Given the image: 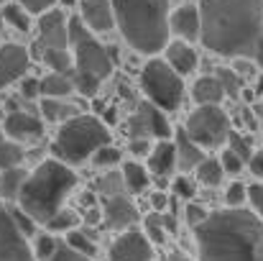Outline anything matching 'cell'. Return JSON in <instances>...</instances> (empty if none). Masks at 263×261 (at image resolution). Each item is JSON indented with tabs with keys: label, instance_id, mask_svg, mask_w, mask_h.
Segmentation results:
<instances>
[{
	"label": "cell",
	"instance_id": "obj_1",
	"mask_svg": "<svg viewBox=\"0 0 263 261\" xmlns=\"http://www.w3.org/2000/svg\"><path fill=\"white\" fill-rule=\"evenodd\" d=\"M199 41L217 57L251 59L263 31V0H202Z\"/></svg>",
	"mask_w": 263,
	"mask_h": 261
},
{
	"label": "cell",
	"instance_id": "obj_2",
	"mask_svg": "<svg viewBox=\"0 0 263 261\" xmlns=\"http://www.w3.org/2000/svg\"><path fill=\"white\" fill-rule=\"evenodd\" d=\"M199 261H263V220L246 207L210 213L194 228Z\"/></svg>",
	"mask_w": 263,
	"mask_h": 261
},
{
	"label": "cell",
	"instance_id": "obj_3",
	"mask_svg": "<svg viewBox=\"0 0 263 261\" xmlns=\"http://www.w3.org/2000/svg\"><path fill=\"white\" fill-rule=\"evenodd\" d=\"M77 184L80 179L72 167L57 159H46L33 172H28L18 195V207L36 225H46L59 210H64V202L77 189Z\"/></svg>",
	"mask_w": 263,
	"mask_h": 261
},
{
	"label": "cell",
	"instance_id": "obj_4",
	"mask_svg": "<svg viewBox=\"0 0 263 261\" xmlns=\"http://www.w3.org/2000/svg\"><path fill=\"white\" fill-rule=\"evenodd\" d=\"M115 26L138 54H159L169 44V0H110Z\"/></svg>",
	"mask_w": 263,
	"mask_h": 261
},
{
	"label": "cell",
	"instance_id": "obj_5",
	"mask_svg": "<svg viewBox=\"0 0 263 261\" xmlns=\"http://www.w3.org/2000/svg\"><path fill=\"white\" fill-rule=\"evenodd\" d=\"M107 144H110V131L100 120V115L77 113L74 118H69L67 123L59 126L51 151H54L57 162L69 167V164L87 162L89 156H95L97 149H102Z\"/></svg>",
	"mask_w": 263,
	"mask_h": 261
},
{
	"label": "cell",
	"instance_id": "obj_6",
	"mask_svg": "<svg viewBox=\"0 0 263 261\" xmlns=\"http://www.w3.org/2000/svg\"><path fill=\"white\" fill-rule=\"evenodd\" d=\"M67 31H69V46H72L74 72L92 75V77H97L100 82H102L105 77H110V75H112V64H115V59L110 57V49L102 46V44L95 39V33H89L87 26H85L80 18H69Z\"/></svg>",
	"mask_w": 263,
	"mask_h": 261
},
{
	"label": "cell",
	"instance_id": "obj_7",
	"mask_svg": "<svg viewBox=\"0 0 263 261\" xmlns=\"http://www.w3.org/2000/svg\"><path fill=\"white\" fill-rule=\"evenodd\" d=\"M141 87L148 97V102L164 113L176 110L184 100V80L164 59H151L141 69Z\"/></svg>",
	"mask_w": 263,
	"mask_h": 261
},
{
	"label": "cell",
	"instance_id": "obj_8",
	"mask_svg": "<svg viewBox=\"0 0 263 261\" xmlns=\"http://www.w3.org/2000/svg\"><path fill=\"white\" fill-rule=\"evenodd\" d=\"M184 133L202 151L220 149L228 144L230 136V115L220 105H197L184 123Z\"/></svg>",
	"mask_w": 263,
	"mask_h": 261
},
{
	"label": "cell",
	"instance_id": "obj_9",
	"mask_svg": "<svg viewBox=\"0 0 263 261\" xmlns=\"http://www.w3.org/2000/svg\"><path fill=\"white\" fill-rule=\"evenodd\" d=\"M0 261H36L28 238L18 231L5 202H0Z\"/></svg>",
	"mask_w": 263,
	"mask_h": 261
},
{
	"label": "cell",
	"instance_id": "obj_10",
	"mask_svg": "<svg viewBox=\"0 0 263 261\" xmlns=\"http://www.w3.org/2000/svg\"><path fill=\"white\" fill-rule=\"evenodd\" d=\"M172 123L166 120L164 110L154 108L151 102H143L133 118H130V136L133 138H159V141H169L172 138Z\"/></svg>",
	"mask_w": 263,
	"mask_h": 261
},
{
	"label": "cell",
	"instance_id": "obj_11",
	"mask_svg": "<svg viewBox=\"0 0 263 261\" xmlns=\"http://www.w3.org/2000/svg\"><path fill=\"white\" fill-rule=\"evenodd\" d=\"M107 261H154V246L148 243L143 231L128 228L110 243Z\"/></svg>",
	"mask_w": 263,
	"mask_h": 261
},
{
	"label": "cell",
	"instance_id": "obj_12",
	"mask_svg": "<svg viewBox=\"0 0 263 261\" xmlns=\"http://www.w3.org/2000/svg\"><path fill=\"white\" fill-rule=\"evenodd\" d=\"M31 54L21 44H0V90L21 82L28 75Z\"/></svg>",
	"mask_w": 263,
	"mask_h": 261
},
{
	"label": "cell",
	"instance_id": "obj_13",
	"mask_svg": "<svg viewBox=\"0 0 263 261\" xmlns=\"http://www.w3.org/2000/svg\"><path fill=\"white\" fill-rule=\"evenodd\" d=\"M69 18L59 10L51 8L44 15H39V46L44 49H69V31H67Z\"/></svg>",
	"mask_w": 263,
	"mask_h": 261
},
{
	"label": "cell",
	"instance_id": "obj_14",
	"mask_svg": "<svg viewBox=\"0 0 263 261\" xmlns=\"http://www.w3.org/2000/svg\"><path fill=\"white\" fill-rule=\"evenodd\" d=\"M3 133L15 144H36L44 136V120L28 110H13L3 120Z\"/></svg>",
	"mask_w": 263,
	"mask_h": 261
},
{
	"label": "cell",
	"instance_id": "obj_15",
	"mask_svg": "<svg viewBox=\"0 0 263 261\" xmlns=\"http://www.w3.org/2000/svg\"><path fill=\"white\" fill-rule=\"evenodd\" d=\"M80 21L89 33H107L115 28L112 3L110 0H80Z\"/></svg>",
	"mask_w": 263,
	"mask_h": 261
},
{
	"label": "cell",
	"instance_id": "obj_16",
	"mask_svg": "<svg viewBox=\"0 0 263 261\" xmlns=\"http://www.w3.org/2000/svg\"><path fill=\"white\" fill-rule=\"evenodd\" d=\"M102 220H105V225L112 228V231H128V228L138 220V210H136V205H133L128 197L115 195V197H107V200H105Z\"/></svg>",
	"mask_w": 263,
	"mask_h": 261
},
{
	"label": "cell",
	"instance_id": "obj_17",
	"mask_svg": "<svg viewBox=\"0 0 263 261\" xmlns=\"http://www.w3.org/2000/svg\"><path fill=\"white\" fill-rule=\"evenodd\" d=\"M169 33H176L179 41H199V8L181 5L169 13Z\"/></svg>",
	"mask_w": 263,
	"mask_h": 261
},
{
	"label": "cell",
	"instance_id": "obj_18",
	"mask_svg": "<svg viewBox=\"0 0 263 261\" xmlns=\"http://www.w3.org/2000/svg\"><path fill=\"white\" fill-rule=\"evenodd\" d=\"M164 62L174 69L179 77H186V75H192V72L197 69L199 57H197V51L192 49V44L176 39V41H169V44H166V49H164Z\"/></svg>",
	"mask_w": 263,
	"mask_h": 261
},
{
	"label": "cell",
	"instance_id": "obj_19",
	"mask_svg": "<svg viewBox=\"0 0 263 261\" xmlns=\"http://www.w3.org/2000/svg\"><path fill=\"white\" fill-rule=\"evenodd\" d=\"M146 169L148 174H156V177H166L176 169V149H174V141H159L151 154L146 156Z\"/></svg>",
	"mask_w": 263,
	"mask_h": 261
},
{
	"label": "cell",
	"instance_id": "obj_20",
	"mask_svg": "<svg viewBox=\"0 0 263 261\" xmlns=\"http://www.w3.org/2000/svg\"><path fill=\"white\" fill-rule=\"evenodd\" d=\"M174 136H176V141H174L176 167H179L181 172H192V169H197V167L202 164V159H204V151H202L194 141H189V136L184 133V128H179Z\"/></svg>",
	"mask_w": 263,
	"mask_h": 261
},
{
	"label": "cell",
	"instance_id": "obj_21",
	"mask_svg": "<svg viewBox=\"0 0 263 261\" xmlns=\"http://www.w3.org/2000/svg\"><path fill=\"white\" fill-rule=\"evenodd\" d=\"M192 97L197 105H220L225 100V92H222L215 75H202L192 85Z\"/></svg>",
	"mask_w": 263,
	"mask_h": 261
},
{
	"label": "cell",
	"instance_id": "obj_22",
	"mask_svg": "<svg viewBox=\"0 0 263 261\" xmlns=\"http://www.w3.org/2000/svg\"><path fill=\"white\" fill-rule=\"evenodd\" d=\"M120 179H123V187L130 195H143L148 189V184H151V174L141 162H125Z\"/></svg>",
	"mask_w": 263,
	"mask_h": 261
},
{
	"label": "cell",
	"instance_id": "obj_23",
	"mask_svg": "<svg viewBox=\"0 0 263 261\" xmlns=\"http://www.w3.org/2000/svg\"><path fill=\"white\" fill-rule=\"evenodd\" d=\"M41 82V97H51V100H64L74 92V82L69 75H57L49 72L46 77L39 80Z\"/></svg>",
	"mask_w": 263,
	"mask_h": 261
},
{
	"label": "cell",
	"instance_id": "obj_24",
	"mask_svg": "<svg viewBox=\"0 0 263 261\" xmlns=\"http://www.w3.org/2000/svg\"><path fill=\"white\" fill-rule=\"evenodd\" d=\"M28 172L23 167H13V169H5L0 172V200L5 202H18V195L23 189V182H26Z\"/></svg>",
	"mask_w": 263,
	"mask_h": 261
},
{
	"label": "cell",
	"instance_id": "obj_25",
	"mask_svg": "<svg viewBox=\"0 0 263 261\" xmlns=\"http://www.w3.org/2000/svg\"><path fill=\"white\" fill-rule=\"evenodd\" d=\"M41 59H44V64H46L51 72H57V75H72V69H74L72 54H69L67 49H44V51H41Z\"/></svg>",
	"mask_w": 263,
	"mask_h": 261
},
{
	"label": "cell",
	"instance_id": "obj_26",
	"mask_svg": "<svg viewBox=\"0 0 263 261\" xmlns=\"http://www.w3.org/2000/svg\"><path fill=\"white\" fill-rule=\"evenodd\" d=\"M41 115H44V120H59V123H67L69 118H74L77 115V108H72V105H67L64 100H51V97H44L41 100Z\"/></svg>",
	"mask_w": 263,
	"mask_h": 261
},
{
	"label": "cell",
	"instance_id": "obj_27",
	"mask_svg": "<svg viewBox=\"0 0 263 261\" xmlns=\"http://www.w3.org/2000/svg\"><path fill=\"white\" fill-rule=\"evenodd\" d=\"M0 18H3V23L13 26V28L21 31V33H28V31H31V15H28L18 3H5L3 10H0Z\"/></svg>",
	"mask_w": 263,
	"mask_h": 261
},
{
	"label": "cell",
	"instance_id": "obj_28",
	"mask_svg": "<svg viewBox=\"0 0 263 261\" xmlns=\"http://www.w3.org/2000/svg\"><path fill=\"white\" fill-rule=\"evenodd\" d=\"M194 172H197V182L204 187H217L222 182V174H225L220 167V159H215V156H204Z\"/></svg>",
	"mask_w": 263,
	"mask_h": 261
},
{
	"label": "cell",
	"instance_id": "obj_29",
	"mask_svg": "<svg viewBox=\"0 0 263 261\" xmlns=\"http://www.w3.org/2000/svg\"><path fill=\"white\" fill-rule=\"evenodd\" d=\"M143 236L148 238V243H166V225H164V215L159 213H148L143 218Z\"/></svg>",
	"mask_w": 263,
	"mask_h": 261
},
{
	"label": "cell",
	"instance_id": "obj_30",
	"mask_svg": "<svg viewBox=\"0 0 263 261\" xmlns=\"http://www.w3.org/2000/svg\"><path fill=\"white\" fill-rule=\"evenodd\" d=\"M23 159H26V151H23V146H21V144L8 141V138L0 144V172L13 169V167H21V164H23Z\"/></svg>",
	"mask_w": 263,
	"mask_h": 261
},
{
	"label": "cell",
	"instance_id": "obj_31",
	"mask_svg": "<svg viewBox=\"0 0 263 261\" xmlns=\"http://www.w3.org/2000/svg\"><path fill=\"white\" fill-rule=\"evenodd\" d=\"M64 243H67L72 251H77V254H82V256H87V259H92V256L97 254V243L89 238L85 231H80V228L69 231L67 238H64Z\"/></svg>",
	"mask_w": 263,
	"mask_h": 261
},
{
	"label": "cell",
	"instance_id": "obj_32",
	"mask_svg": "<svg viewBox=\"0 0 263 261\" xmlns=\"http://www.w3.org/2000/svg\"><path fill=\"white\" fill-rule=\"evenodd\" d=\"M77 223H80L77 213L64 207V210H59V213L46 223V231H49V233H69V231H74V228H77Z\"/></svg>",
	"mask_w": 263,
	"mask_h": 261
},
{
	"label": "cell",
	"instance_id": "obj_33",
	"mask_svg": "<svg viewBox=\"0 0 263 261\" xmlns=\"http://www.w3.org/2000/svg\"><path fill=\"white\" fill-rule=\"evenodd\" d=\"M57 246H59V241H57V236H54V233H36V236H33V246H31L33 259L46 261L49 256H54Z\"/></svg>",
	"mask_w": 263,
	"mask_h": 261
},
{
	"label": "cell",
	"instance_id": "obj_34",
	"mask_svg": "<svg viewBox=\"0 0 263 261\" xmlns=\"http://www.w3.org/2000/svg\"><path fill=\"white\" fill-rule=\"evenodd\" d=\"M215 77H217V82H220V87H222L225 97H240V92H243V80H240L233 69L220 67Z\"/></svg>",
	"mask_w": 263,
	"mask_h": 261
},
{
	"label": "cell",
	"instance_id": "obj_35",
	"mask_svg": "<svg viewBox=\"0 0 263 261\" xmlns=\"http://www.w3.org/2000/svg\"><path fill=\"white\" fill-rule=\"evenodd\" d=\"M69 77H72V82H74V90L82 92L85 97H95V95H97V90H100V80H97V77L82 75V72H74V69H72Z\"/></svg>",
	"mask_w": 263,
	"mask_h": 261
},
{
	"label": "cell",
	"instance_id": "obj_36",
	"mask_svg": "<svg viewBox=\"0 0 263 261\" xmlns=\"http://www.w3.org/2000/svg\"><path fill=\"white\" fill-rule=\"evenodd\" d=\"M228 149H230L233 154H238L246 164H248V159H251V154H253L251 141H248L246 136H240V133H233V131H230V136H228Z\"/></svg>",
	"mask_w": 263,
	"mask_h": 261
},
{
	"label": "cell",
	"instance_id": "obj_37",
	"mask_svg": "<svg viewBox=\"0 0 263 261\" xmlns=\"http://www.w3.org/2000/svg\"><path fill=\"white\" fill-rule=\"evenodd\" d=\"M123 159V154H120V149H115V146H102V149H97L95 151V156H92V164L95 167H112V164H118Z\"/></svg>",
	"mask_w": 263,
	"mask_h": 261
},
{
	"label": "cell",
	"instance_id": "obj_38",
	"mask_svg": "<svg viewBox=\"0 0 263 261\" xmlns=\"http://www.w3.org/2000/svg\"><path fill=\"white\" fill-rule=\"evenodd\" d=\"M10 215H13V220H15V225H18V231L31 241L33 236H36V223L21 210V207H10Z\"/></svg>",
	"mask_w": 263,
	"mask_h": 261
},
{
	"label": "cell",
	"instance_id": "obj_39",
	"mask_svg": "<svg viewBox=\"0 0 263 261\" xmlns=\"http://www.w3.org/2000/svg\"><path fill=\"white\" fill-rule=\"evenodd\" d=\"M248 200V187H243L240 182H233L225 192V202L230 207H243V202Z\"/></svg>",
	"mask_w": 263,
	"mask_h": 261
},
{
	"label": "cell",
	"instance_id": "obj_40",
	"mask_svg": "<svg viewBox=\"0 0 263 261\" xmlns=\"http://www.w3.org/2000/svg\"><path fill=\"white\" fill-rule=\"evenodd\" d=\"M220 167H222V172L228 174H238L243 167H246V162L238 156V154H233L230 149H225L222 154H220Z\"/></svg>",
	"mask_w": 263,
	"mask_h": 261
},
{
	"label": "cell",
	"instance_id": "obj_41",
	"mask_svg": "<svg viewBox=\"0 0 263 261\" xmlns=\"http://www.w3.org/2000/svg\"><path fill=\"white\" fill-rule=\"evenodd\" d=\"M18 5L28 13V15H44L46 10H51L57 5V0H18Z\"/></svg>",
	"mask_w": 263,
	"mask_h": 261
},
{
	"label": "cell",
	"instance_id": "obj_42",
	"mask_svg": "<svg viewBox=\"0 0 263 261\" xmlns=\"http://www.w3.org/2000/svg\"><path fill=\"white\" fill-rule=\"evenodd\" d=\"M246 202H251V213L263 220V184H251L248 187V200Z\"/></svg>",
	"mask_w": 263,
	"mask_h": 261
},
{
	"label": "cell",
	"instance_id": "obj_43",
	"mask_svg": "<svg viewBox=\"0 0 263 261\" xmlns=\"http://www.w3.org/2000/svg\"><path fill=\"white\" fill-rule=\"evenodd\" d=\"M184 215H186V223H189L192 228H197L199 223H204V220H207V215H210V213H207L199 202H186Z\"/></svg>",
	"mask_w": 263,
	"mask_h": 261
},
{
	"label": "cell",
	"instance_id": "obj_44",
	"mask_svg": "<svg viewBox=\"0 0 263 261\" xmlns=\"http://www.w3.org/2000/svg\"><path fill=\"white\" fill-rule=\"evenodd\" d=\"M194 192H197V184H194L189 177H179V179H174V195L176 197H181V200H192Z\"/></svg>",
	"mask_w": 263,
	"mask_h": 261
},
{
	"label": "cell",
	"instance_id": "obj_45",
	"mask_svg": "<svg viewBox=\"0 0 263 261\" xmlns=\"http://www.w3.org/2000/svg\"><path fill=\"white\" fill-rule=\"evenodd\" d=\"M46 261H92V259L82 256V254H77V251H72L67 243H59L57 251H54V256H49Z\"/></svg>",
	"mask_w": 263,
	"mask_h": 261
},
{
	"label": "cell",
	"instance_id": "obj_46",
	"mask_svg": "<svg viewBox=\"0 0 263 261\" xmlns=\"http://www.w3.org/2000/svg\"><path fill=\"white\" fill-rule=\"evenodd\" d=\"M148 202H151V213L164 215V213L169 210V205H172V197L166 195V189H159V192H154V195L148 197Z\"/></svg>",
	"mask_w": 263,
	"mask_h": 261
},
{
	"label": "cell",
	"instance_id": "obj_47",
	"mask_svg": "<svg viewBox=\"0 0 263 261\" xmlns=\"http://www.w3.org/2000/svg\"><path fill=\"white\" fill-rule=\"evenodd\" d=\"M21 95L26 97V100H36V97H41V82L36 80V77H23L21 80Z\"/></svg>",
	"mask_w": 263,
	"mask_h": 261
},
{
	"label": "cell",
	"instance_id": "obj_48",
	"mask_svg": "<svg viewBox=\"0 0 263 261\" xmlns=\"http://www.w3.org/2000/svg\"><path fill=\"white\" fill-rule=\"evenodd\" d=\"M248 169H251L253 177L263 179V146L261 149H256V151L251 154V159H248Z\"/></svg>",
	"mask_w": 263,
	"mask_h": 261
},
{
	"label": "cell",
	"instance_id": "obj_49",
	"mask_svg": "<svg viewBox=\"0 0 263 261\" xmlns=\"http://www.w3.org/2000/svg\"><path fill=\"white\" fill-rule=\"evenodd\" d=\"M151 141L148 138H130V154L133 156H148L151 154Z\"/></svg>",
	"mask_w": 263,
	"mask_h": 261
},
{
	"label": "cell",
	"instance_id": "obj_50",
	"mask_svg": "<svg viewBox=\"0 0 263 261\" xmlns=\"http://www.w3.org/2000/svg\"><path fill=\"white\" fill-rule=\"evenodd\" d=\"M233 72L240 77V80H246V77H251L256 69H253V64H251V59H238V64L233 67Z\"/></svg>",
	"mask_w": 263,
	"mask_h": 261
},
{
	"label": "cell",
	"instance_id": "obj_51",
	"mask_svg": "<svg viewBox=\"0 0 263 261\" xmlns=\"http://www.w3.org/2000/svg\"><path fill=\"white\" fill-rule=\"evenodd\" d=\"M253 62L263 67V31H261V39H258V44H256V54H253Z\"/></svg>",
	"mask_w": 263,
	"mask_h": 261
},
{
	"label": "cell",
	"instance_id": "obj_52",
	"mask_svg": "<svg viewBox=\"0 0 263 261\" xmlns=\"http://www.w3.org/2000/svg\"><path fill=\"white\" fill-rule=\"evenodd\" d=\"M253 95L263 97V75H261V77H256V85H253Z\"/></svg>",
	"mask_w": 263,
	"mask_h": 261
},
{
	"label": "cell",
	"instance_id": "obj_53",
	"mask_svg": "<svg viewBox=\"0 0 263 261\" xmlns=\"http://www.w3.org/2000/svg\"><path fill=\"white\" fill-rule=\"evenodd\" d=\"M166 261H192L186 254H181V251H176V254H172V256H166Z\"/></svg>",
	"mask_w": 263,
	"mask_h": 261
},
{
	"label": "cell",
	"instance_id": "obj_54",
	"mask_svg": "<svg viewBox=\"0 0 263 261\" xmlns=\"http://www.w3.org/2000/svg\"><path fill=\"white\" fill-rule=\"evenodd\" d=\"M77 0H62V5H74Z\"/></svg>",
	"mask_w": 263,
	"mask_h": 261
},
{
	"label": "cell",
	"instance_id": "obj_55",
	"mask_svg": "<svg viewBox=\"0 0 263 261\" xmlns=\"http://www.w3.org/2000/svg\"><path fill=\"white\" fill-rule=\"evenodd\" d=\"M3 28H5V23H3V18H0V36H3Z\"/></svg>",
	"mask_w": 263,
	"mask_h": 261
},
{
	"label": "cell",
	"instance_id": "obj_56",
	"mask_svg": "<svg viewBox=\"0 0 263 261\" xmlns=\"http://www.w3.org/2000/svg\"><path fill=\"white\" fill-rule=\"evenodd\" d=\"M3 141H5V133H3V131H0V144H3Z\"/></svg>",
	"mask_w": 263,
	"mask_h": 261
}]
</instances>
